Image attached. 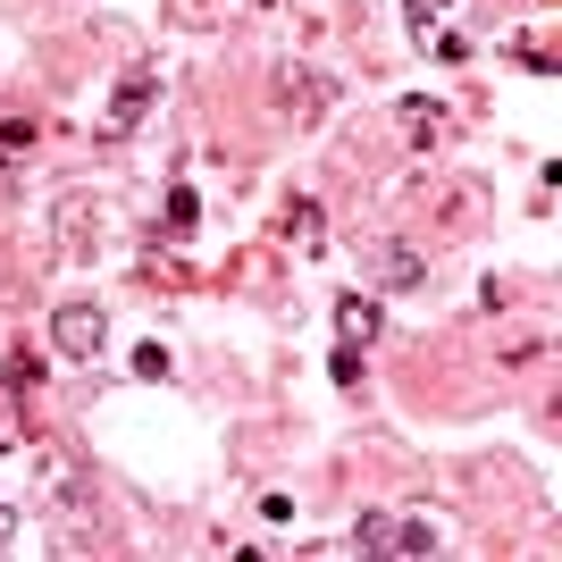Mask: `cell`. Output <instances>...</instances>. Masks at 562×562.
<instances>
[{"instance_id":"obj_12","label":"cell","mask_w":562,"mask_h":562,"mask_svg":"<svg viewBox=\"0 0 562 562\" xmlns=\"http://www.w3.org/2000/svg\"><path fill=\"white\" fill-rule=\"evenodd\" d=\"M386 538H395V520H386V513H370V520H361V538H352V546H361V554H386Z\"/></svg>"},{"instance_id":"obj_10","label":"cell","mask_w":562,"mask_h":562,"mask_svg":"<svg viewBox=\"0 0 562 562\" xmlns=\"http://www.w3.org/2000/svg\"><path fill=\"white\" fill-rule=\"evenodd\" d=\"M378 269H386V285H403V294H412V285L428 278V269H420V252H403V244H395L386 260H378Z\"/></svg>"},{"instance_id":"obj_3","label":"cell","mask_w":562,"mask_h":562,"mask_svg":"<svg viewBox=\"0 0 562 562\" xmlns=\"http://www.w3.org/2000/svg\"><path fill=\"white\" fill-rule=\"evenodd\" d=\"M395 117L412 126V143H420V151H437V143L453 135V110H446V101H428V93H403V101H395Z\"/></svg>"},{"instance_id":"obj_4","label":"cell","mask_w":562,"mask_h":562,"mask_svg":"<svg viewBox=\"0 0 562 562\" xmlns=\"http://www.w3.org/2000/svg\"><path fill=\"white\" fill-rule=\"evenodd\" d=\"M278 85H285V110H294V126H311V117H319V110L336 101V85H328L319 68H285Z\"/></svg>"},{"instance_id":"obj_9","label":"cell","mask_w":562,"mask_h":562,"mask_svg":"<svg viewBox=\"0 0 562 562\" xmlns=\"http://www.w3.org/2000/svg\"><path fill=\"white\" fill-rule=\"evenodd\" d=\"M437 529H428V520H395V538H386V554H437Z\"/></svg>"},{"instance_id":"obj_6","label":"cell","mask_w":562,"mask_h":562,"mask_svg":"<svg viewBox=\"0 0 562 562\" xmlns=\"http://www.w3.org/2000/svg\"><path fill=\"white\" fill-rule=\"evenodd\" d=\"M336 328H345V345H378V336H386V319H378L370 294H336Z\"/></svg>"},{"instance_id":"obj_13","label":"cell","mask_w":562,"mask_h":562,"mask_svg":"<svg viewBox=\"0 0 562 562\" xmlns=\"http://www.w3.org/2000/svg\"><path fill=\"white\" fill-rule=\"evenodd\" d=\"M513 59H520V68H529V76H554V50H546V43H529V34H520V43H513Z\"/></svg>"},{"instance_id":"obj_2","label":"cell","mask_w":562,"mask_h":562,"mask_svg":"<svg viewBox=\"0 0 562 562\" xmlns=\"http://www.w3.org/2000/svg\"><path fill=\"white\" fill-rule=\"evenodd\" d=\"M101 345H110V311L101 303H59L50 311V352H59V361H101Z\"/></svg>"},{"instance_id":"obj_5","label":"cell","mask_w":562,"mask_h":562,"mask_svg":"<svg viewBox=\"0 0 562 562\" xmlns=\"http://www.w3.org/2000/svg\"><path fill=\"white\" fill-rule=\"evenodd\" d=\"M160 101V76L151 68H135V76H117V93H110V126H135L143 110Z\"/></svg>"},{"instance_id":"obj_7","label":"cell","mask_w":562,"mask_h":562,"mask_svg":"<svg viewBox=\"0 0 562 562\" xmlns=\"http://www.w3.org/2000/svg\"><path fill=\"white\" fill-rule=\"evenodd\" d=\"M50 235H59L68 252H85V244H93V193H68V202H59V218H50Z\"/></svg>"},{"instance_id":"obj_11","label":"cell","mask_w":562,"mask_h":562,"mask_svg":"<svg viewBox=\"0 0 562 562\" xmlns=\"http://www.w3.org/2000/svg\"><path fill=\"white\" fill-rule=\"evenodd\" d=\"M285 235H294V244H319V202H294V211H285Z\"/></svg>"},{"instance_id":"obj_15","label":"cell","mask_w":562,"mask_h":562,"mask_svg":"<svg viewBox=\"0 0 562 562\" xmlns=\"http://www.w3.org/2000/svg\"><path fill=\"white\" fill-rule=\"evenodd\" d=\"M446 9H453V0H403V18L420 25V34H428V25H437V18H446Z\"/></svg>"},{"instance_id":"obj_1","label":"cell","mask_w":562,"mask_h":562,"mask_svg":"<svg viewBox=\"0 0 562 562\" xmlns=\"http://www.w3.org/2000/svg\"><path fill=\"white\" fill-rule=\"evenodd\" d=\"M50 529H59V546H68V554L101 546V504H93V487H85L76 470H59V479H50Z\"/></svg>"},{"instance_id":"obj_14","label":"cell","mask_w":562,"mask_h":562,"mask_svg":"<svg viewBox=\"0 0 562 562\" xmlns=\"http://www.w3.org/2000/svg\"><path fill=\"white\" fill-rule=\"evenodd\" d=\"M193 218H202V202H193V186H177L168 193V227H193Z\"/></svg>"},{"instance_id":"obj_8","label":"cell","mask_w":562,"mask_h":562,"mask_svg":"<svg viewBox=\"0 0 562 562\" xmlns=\"http://www.w3.org/2000/svg\"><path fill=\"white\" fill-rule=\"evenodd\" d=\"M34 151H43V126H34V117H0V168L34 160Z\"/></svg>"}]
</instances>
